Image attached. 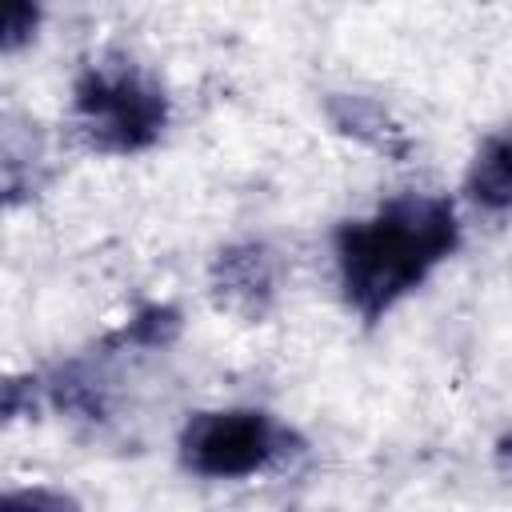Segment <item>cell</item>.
Instances as JSON below:
<instances>
[{
    "label": "cell",
    "instance_id": "1",
    "mask_svg": "<svg viewBox=\"0 0 512 512\" xmlns=\"http://www.w3.org/2000/svg\"><path fill=\"white\" fill-rule=\"evenodd\" d=\"M460 244L456 208L432 192H404L336 232L340 292L352 312L380 320Z\"/></svg>",
    "mask_w": 512,
    "mask_h": 512
},
{
    "label": "cell",
    "instance_id": "5",
    "mask_svg": "<svg viewBox=\"0 0 512 512\" xmlns=\"http://www.w3.org/2000/svg\"><path fill=\"white\" fill-rule=\"evenodd\" d=\"M220 272H224L220 292L228 288V300H236V296L256 300V296H264V292L272 288V268H268V260H264V252H260V248L228 252V256L220 260Z\"/></svg>",
    "mask_w": 512,
    "mask_h": 512
},
{
    "label": "cell",
    "instance_id": "7",
    "mask_svg": "<svg viewBox=\"0 0 512 512\" xmlns=\"http://www.w3.org/2000/svg\"><path fill=\"white\" fill-rule=\"evenodd\" d=\"M40 28V0H0V52L24 48Z\"/></svg>",
    "mask_w": 512,
    "mask_h": 512
},
{
    "label": "cell",
    "instance_id": "4",
    "mask_svg": "<svg viewBox=\"0 0 512 512\" xmlns=\"http://www.w3.org/2000/svg\"><path fill=\"white\" fill-rule=\"evenodd\" d=\"M468 196L488 208V212H504L508 200H512V176H508V140L504 136H492L488 144H480L476 160H472V172H468Z\"/></svg>",
    "mask_w": 512,
    "mask_h": 512
},
{
    "label": "cell",
    "instance_id": "6",
    "mask_svg": "<svg viewBox=\"0 0 512 512\" xmlns=\"http://www.w3.org/2000/svg\"><path fill=\"white\" fill-rule=\"evenodd\" d=\"M40 164V148L28 132L0 128V196L20 192L32 180V168Z\"/></svg>",
    "mask_w": 512,
    "mask_h": 512
},
{
    "label": "cell",
    "instance_id": "2",
    "mask_svg": "<svg viewBox=\"0 0 512 512\" xmlns=\"http://www.w3.org/2000/svg\"><path fill=\"white\" fill-rule=\"evenodd\" d=\"M72 124L96 152H144L168 124V96L140 64L124 56L92 60L72 92Z\"/></svg>",
    "mask_w": 512,
    "mask_h": 512
},
{
    "label": "cell",
    "instance_id": "3",
    "mask_svg": "<svg viewBox=\"0 0 512 512\" xmlns=\"http://www.w3.org/2000/svg\"><path fill=\"white\" fill-rule=\"evenodd\" d=\"M284 452V428L256 408L196 412L180 432V460L204 480H244L272 468Z\"/></svg>",
    "mask_w": 512,
    "mask_h": 512
}]
</instances>
